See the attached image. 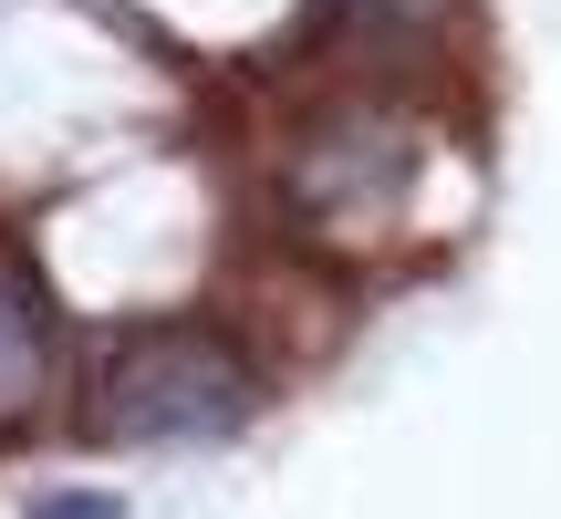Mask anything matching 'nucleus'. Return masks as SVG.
Segmentation results:
<instances>
[{
    "label": "nucleus",
    "instance_id": "1",
    "mask_svg": "<svg viewBox=\"0 0 561 519\" xmlns=\"http://www.w3.org/2000/svg\"><path fill=\"white\" fill-rule=\"evenodd\" d=\"M250 416H261V364L208 322L115 333L83 374V437L94 447H219Z\"/></svg>",
    "mask_w": 561,
    "mask_h": 519
},
{
    "label": "nucleus",
    "instance_id": "2",
    "mask_svg": "<svg viewBox=\"0 0 561 519\" xmlns=\"http://www.w3.org/2000/svg\"><path fill=\"white\" fill-rule=\"evenodd\" d=\"M32 384H42V312H32V291L0 280V405H21Z\"/></svg>",
    "mask_w": 561,
    "mask_h": 519
},
{
    "label": "nucleus",
    "instance_id": "3",
    "mask_svg": "<svg viewBox=\"0 0 561 519\" xmlns=\"http://www.w3.org/2000/svg\"><path fill=\"white\" fill-rule=\"evenodd\" d=\"M375 11H396V21H426V11H447V0H375Z\"/></svg>",
    "mask_w": 561,
    "mask_h": 519
}]
</instances>
